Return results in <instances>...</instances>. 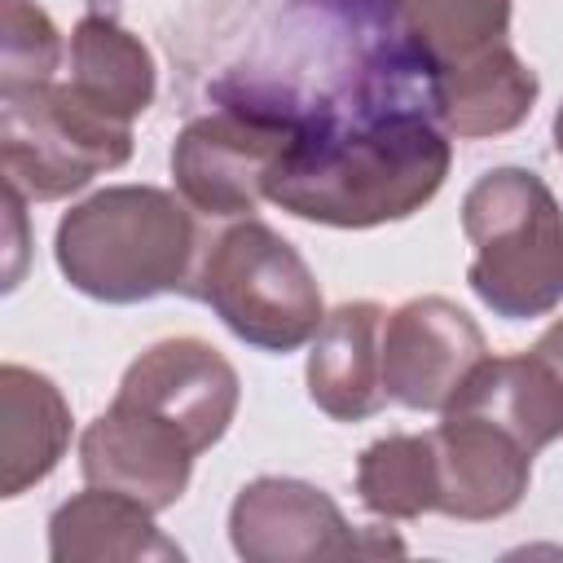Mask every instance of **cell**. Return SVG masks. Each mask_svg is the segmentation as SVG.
Masks as SVG:
<instances>
[{"label": "cell", "instance_id": "d6986e66", "mask_svg": "<svg viewBox=\"0 0 563 563\" xmlns=\"http://www.w3.org/2000/svg\"><path fill=\"white\" fill-rule=\"evenodd\" d=\"M62 66V35L35 0H4V57L0 88L48 84Z\"/></svg>", "mask_w": 563, "mask_h": 563}, {"label": "cell", "instance_id": "5bb4252c", "mask_svg": "<svg viewBox=\"0 0 563 563\" xmlns=\"http://www.w3.org/2000/svg\"><path fill=\"white\" fill-rule=\"evenodd\" d=\"M70 409L53 378L4 365L0 369V497L40 484L66 453Z\"/></svg>", "mask_w": 563, "mask_h": 563}, {"label": "cell", "instance_id": "ac0fdd59", "mask_svg": "<svg viewBox=\"0 0 563 563\" xmlns=\"http://www.w3.org/2000/svg\"><path fill=\"white\" fill-rule=\"evenodd\" d=\"M361 506L378 519H418L435 510V444L427 435H383L356 462Z\"/></svg>", "mask_w": 563, "mask_h": 563}, {"label": "cell", "instance_id": "3957f363", "mask_svg": "<svg viewBox=\"0 0 563 563\" xmlns=\"http://www.w3.org/2000/svg\"><path fill=\"white\" fill-rule=\"evenodd\" d=\"M475 246L466 282L493 317L532 321L563 303V207L528 167H493L462 198Z\"/></svg>", "mask_w": 563, "mask_h": 563}, {"label": "cell", "instance_id": "44dd1931", "mask_svg": "<svg viewBox=\"0 0 563 563\" xmlns=\"http://www.w3.org/2000/svg\"><path fill=\"white\" fill-rule=\"evenodd\" d=\"M554 150L563 154V101H559V110H554Z\"/></svg>", "mask_w": 563, "mask_h": 563}, {"label": "cell", "instance_id": "7c38bea8", "mask_svg": "<svg viewBox=\"0 0 563 563\" xmlns=\"http://www.w3.org/2000/svg\"><path fill=\"white\" fill-rule=\"evenodd\" d=\"M383 321H387V308H378L374 299H356L325 312V321L312 334L308 396L334 422H361L387 405Z\"/></svg>", "mask_w": 563, "mask_h": 563}, {"label": "cell", "instance_id": "6da1fadb", "mask_svg": "<svg viewBox=\"0 0 563 563\" xmlns=\"http://www.w3.org/2000/svg\"><path fill=\"white\" fill-rule=\"evenodd\" d=\"M449 163L435 79H409L299 128L268 180V202L312 224L374 229L422 211Z\"/></svg>", "mask_w": 563, "mask_h": 563}, {"label": "cell", "instance_id": "8992f818", "mask_svg": "<svg viewBox=\"0 0 563 563\" xmlns=\"http://www.w3.org/2000/svg\"><path fill=\"white\" fill-rule=\"evenodd\" d=\"M295 132L229 106L189 119L172 145V176L180 198L207 220H242L268 198V180Z\"/></svg>", "mask_w": 563, "mask_h": 563}, {"label": "cell", "instance_id": "5b68a950", "mask_svg": "<svg viewBox=\"0 0 563 563\" xmlns=\"http://www.w3.org/2000/svg\"><path fill=\"white\" fill-rule=\"evenodd\" d=\"M132 158V123L92 110L70 84L0 88V167L31 202H57Z\"/></svg>", "mask_w": 563, "mask_h": 563}, {"label": "cell", "instance_id": "7a4b0ae2", "mask_svg": "<svg viewBox=\"0 0 563 563\" xmlns=\"http://www.w3.org/2000/svg\"><path fill=\"white\" fill-rule=\"evenodd\" d=\"M202 246L189 202L158 185L97 189L57 220L53 238L62 277L97 303L189 295Z\"/></svg>", "mask_w": 563, "mask_h": 563}, {"label": "cell", "instance_id": "ba28073f", "mask_svg": "<svg viewBox=\"0 0 563 563\" xmlns=\"http://www.w3.org/2000/svg\"><path fill=\"white\" fill-rule=\"evenodd\" d=\"M202 449L158 409L128 400L114 391L110 409H101L79 435V471L97 488H114L154 515L176 506L189 488L194 457Z\"/></svg>", "mask_w": 563, "mask_h": 563}, {"label": "cell", "instance_id": "9a60e30c", "mask_svg": "<svg viewBox=\"0 0 563 563\" xmlns=\"http://www.w3.org/2000/svg\"><path fill=\"white\" fill-rule=\"evenodd\" d=\"M48 554L57 563H106V559H180L185 550L154 528V510L88 484L62 501L48 519Z\"/></svg>", "mask_w": 563, "mask_h": 563}, {"label": "cell", "instance_id": "2e32d148", "mask_svg": "<svg viewBox=\"0 0 563 563\" xmlns=\"http://www.w3.org/2000/svg\"><path fill=\"white\" fill-rule=\"evenodd\" d=\"M92 110L132 123L154 106V57L150 48L110 13L92 9L70 31V79Z\"/></svg>", "mask_w": 563, "mask_h": 563}, {"label": "cell", "instance_id": "9c48e42d", "mask_svg": "<svg viewBox=\"0 0 563 563\" xmlns=\"http://www.w3.org/2000/svg\"><path fill=\"white\" fill-rule=\"evenodd\" d=\"M488 343L466 308L444 295H422L383 321V391L405 409L444 413Z\"/></svg>", "mask_w": 563, "mask_h": 563}, {"label": "cell", "instance_id": "8fae6325", "mask_svg": "<svg viewBox=\"0 0 563 563\" xmlns=\"http://www.w3.org/2000/svg\"><path fill=\"white\" fill-rule=\"evenodd\" d=\"M119 396L158 409L180 431H189V440L207 453L229 431L242 383H238V369L211 343L185 334V339H163L145 347L123 369Z\"/></svg>", "mask_w": 563, "mask_h": 563}, {"label": "cell", "instance_id": "52a82bcc", "mask_svg": "<svg viewBox=\"0 0 563 563\" xmlns=\"http://www.w3.org/2000/svg\"><path fill=\"white\" fill-rule=\"evenodd\" d=\"M229 541L246 563H312L347 554H405L391 532L352 528L312 484L286 475L251 479L229 506Z\"/></svg>", "mask_w": 563, "mask_h": 563}, {"label": "cell", "instance_id": "e0dca14e", "mask_svg": "<svg viewBox=\"0 0 563 563\" xmlns=\"http://www.w3.org/2000/svg\"><path fill=\"white\" fill-rule=\"evenodd\" d=\"M391 26L431 70H449L493 44H506L510 0H387Z\"/></svg>", "mask_w": 563, "mask_h": 563}, {"label": "cell", "instance_id": "ffe728a7", "mask_svg": "<svg viewBox=\"0 0 563 563\" xmlns=\"http://www.w3.org/2000/svg\"><path fill=\"white\" fill-rule=\"evenodd\" d=\"M528 356L541 365V374L550 378V387H554L559 400H563V317H559V321L528 347Z\"/></svg>", "mask_w": 563, "mask_h": 563}, {"label": "cell", "instance_id": "277c9868", "mask_svg": "<svg viewBox=\"0 0 563 563\" xmlns=\"http://www.w3.org/2000/svg\"><path fill=\"white\" fill-rule=\"evenodd\" d=\"M189 295L202 299L242 343L277 356L312 343L325 321L308 260L255 216L233 220L202 246Z\"/></svg>", "mask_w": 563, "mask_h": 563}, {"label": "cell", "instance_id": "30bf717a", "mask_svg": "<svg viewBox=\"0 0 563 563\" xmlns=\"http://www.w3.org/2000/svg\"><path fill=\"white\" fill-rule=\"evenodd\" d=\"M435 444V510L449 519L484 523L510 515L532 479V449L475 409H444L431 431Z\"/></svg>", "mask_w": 563, "mask_h": 563}, {"label": "cell", "instance_id": "4fadbf2b", "mask_svg": "<svg viewBox=\"0 0 563 563\" xmlns=\"http://www.w3.org/2000/svg\"><path fill=\"white\" fill-rule=\"evenodd\" d=\"M537 70L510 48L493 44L435 75V110L449 136L479 141L515 132L537 106Z\"/></svg>", "mask_w": 563, "mask_h": 563}]
</instances>
